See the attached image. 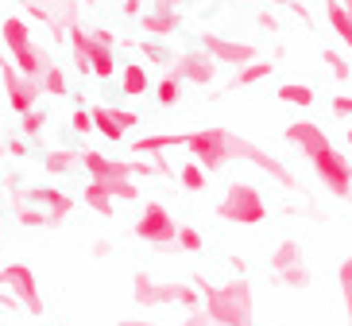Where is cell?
<instances>
[{
    "label": "cell",
    "mask_w": 352,
    "mask_h": 326,
    "mask_svg": "<svg viewBox=\"0 0 352 326\" xmlns=\"http://www.w3.org/2000/svg\"><path fill=\"white\" fill-rule=\"evenodd\" d=\"M190 284L201 292V307L217 326H256V292L244 276L228 284H209L206 276H194Z\"/></svg>",
    "instance_id": "cell-1"
},
{
    "label": "cell",
    "mask_w": 352,
    "mask_h": 326,
    "mask_svg": "<svg viewBox=\"0 0 352 326\" xmlns=\"http://www.w3.org/2000/svg\"><path fill=\"white\" fill-rule=\"evenodd\" d=\"M186 147L197 156V163L206 171H221L225 163L240 159V136H232L228 128H201V132H190Z\"/></svg>",
    "instance_id": "cell-2"
},
{
    "label": "cell",
    "mask_w": 352,
    "mask_h": 326,
    "mask_svg": "<svg viewBox=\"0 0 352 326\" xmlns=\"http://www.w3.org/2000/svg\"><path fill=\"white\" fill-rule=\"evenodd\" d=\"M217 218L232 221V225H259V221H267V202L252 183H232L225 198L217 202Z\"/></svg>",
    "instance_id": "cell-3"
},
{
    "label": "cell",
    "mask_w": 352,
    "mask_h": 326,
    "mask_svg": "<svg viewBox=\"0 0 352 326\" xmlns=\"http://www.w3.org/2000/svg\"><path fill=\"white\" fill-rule=\"evenodd\" d=\"M310 167H314V175H318V183L329 190L333 198H352V163L333 144H325L321 152H314Z\"/></svg>",
    "instance_id": "cell-4"
},
{
    "label": "cell",
    "mask_w": 352,
    "mask_h": 326,
    "mask_svg": "<svg viewBox=\"0 0 352 326\" xmlns=\"http://www.w3.org/2000/svg\"><path fill=\"white\" fill-rule=\"evenodd\" d=\"M0 280L12 287V295L20 299V307L28 311V315L43 318V311H47V303H43L39 295V284H35V272L28 268V264H8L4 272H0Z\"/></svg>",
    "instance_id": "cell-5"
},
{
    "label": "cell",
    "mask_w": 352,
    "mask_h": 326,
    "mask_svg": "<svg viewBox=\"0 0 352 326\" xmlns=\"http://www.w3.org/2000/svg\"><path fill=\"white\" fill-rule=\"evenodd\" d=\"M178 230H182V225H175V218H170L159 202H151L144 210V218L135 221V237L147 241V245H159V249H163V245H175Z\"/></svg>",
    "instance_id": "cell-6"
},
{
    "label": "cell",
    "mask_w": 352,
    "mask_h": 326,
    "mask_svg": "<svg viewBox=\"0 0 352 326\" xmlns=\"http://www.w3.org/2000/svg\"><path fill=\"white\" fill-rule=\"evenodd\" d=\"M240 159H248V163H256L259 171H267L271 179L279 183V187H287V190L298 187V179L287 171V163H283V159H275L271 152H263L259 144H252V140H240Z\"/></svg>",
    "instance_id": "cell-7"
},
{
    "label": "cell",
    "mask_w": 352,
    "mask_h": 326,
    "mask_svg": "<svg viewBox=\"0 0 352 326\" xmlns=\"http://www.w3.org/2000/svg\"><path fill=\"white\" fill-rule=\"evenodd\" d=\"M206 54H209V59H217V63H228V66H248V63H256V59H259V47L209 35V39H206Z\"/></svg>",
    "instance_id": "cell-8"
},
{
    "label": "cell",
    "mask_w": 352,
    "mask_h": 326,
    "mask_svg": "<svg viewBox=\"0 0 352 326\" xmlns=\"http://www.w3.org/2000/svg\"><path fill=\"white\" fill-rule=\"evenodd\" d=\"M287 140L294 147H298L302 156L310 159L314 152H321L325 144H333L329 136H325V128L321 125H314V121H294V125H287Z\"/></svg>",
    "instance_id": "cell-9"
},
{
    "label": "cell",
    "mask_w": 352,
    "mask_h": 326,
    "mask_svg": "<svg viewBox=\"0 0 352 326\" xmlns=\"http://www.w3.org/2000/svg\"><path fill=\"white\" fill-rule=\"evenodd\" d=\"M213 74H217V66H213V59H209L206 51H190V54H182L178 59V66H175V74L170 78H190V82H213Z\"/></svg>",
    "instance_id": "cell-10"
},
{
    "label": "cell",
    "mask_w": 352,
    "mask_h": 326,
    "mask_svg": "<svg viewBox=\"0 0 352 326\" xmlns=\"http://www.w3.org/2000/svg\"><path fill=\"white\" fill-rule=\"evenodd\" d=\"M329 28L352 54V4H333L329 0Z\"/></svg>",
    "instance_id": "cell-11"
},
{
    "label": "cell",
    "mask_w": 352,
    "mask_h": 326,
    "mask_svg": "<svg viewBox=\"0 0 352 326\" xmlns=\"http://www.w3.org/2000/svg\"><path fill=\"white\" fill-rule=\"evenodd\" d=\"M4 35H8V43H12V51H16V59H20L28 70H35V51H32V43H28V32H23L16 20H8V28H4Z\"/></svg>",
    "instance_id": "cell-12"
},
{
    "label": "cell",
    "mask_w": 352,
    "mask_h": 326,
    "mask_svg": "<svg viewBox=\"0 0 352 326\" xmlns=\"http://www.w3.org/2000/svg\"><path fill=\"white\" fill-rule=\"evenodd\" d=\"M271 284L287 287V292H306V287H310V268H306V264H294L287 272H271Z\"/></svg>",
    "instance_id": "cell-13"
},
{
    "label": "cell",
    "mask_w": 352,
    "mask_h": 326,
    "mask_svg": "<svg viewBox=\"0 0 352 326\" xmlns=\"http://www.w3.org/2000/svg\"><path fill=\"white\" fill-rule=\"evenodd\" d=\"M279 101L283 105H298V109H310L314 105V90L302 82H283L279 85Z\"/></svg>",
    "instance_id": "cell-14"
},
{
    "label": "cell",
    "mask_w": 352,
    "mask_h": 326,
    "mask_svg": "<svg viewBox=\"0 0 352 326\" xmlns=\"http://www.w3.org/2000/svg\"><path fill=\"white\" fill-rule=\"evenodd\" d=\"M294 264H302V245L298 241H283L279 249L271 253V272H287Z\"/></svg>",
    "instance_id": "cell-15"
},
{
    "label": "cell",
    "mask_w": 352,
    "mask_h": 326,
    "mask_svg": "<svg viewBox=\"0 0 352 326\" xmlns=\"http://www.w3.org/2000/svg\"><path fill=\"white\" fill-rule=\"evenodd\" d=\"M109 198H113V190H109V183H101V179H94V187L85 190V202H89L97 214H104V218L113 214V202Z\"/></svg>",
    "instance_id": "cell-16"
},
{
    "label": "cell",
    "mask_w": 352,
    "mask_h": 326,
    "mask_svg": "<svg viewBox=\"0 0 352 326\" xmlns=\"http://www.w3.org/2000/svg\"><path fill=\"white\" fill-rule=\"evenodd\" d=\"M267 74H271V63H267V59H256V63L240 66V74H236V85H256V82H263Z\"/></svg>",
    "instance_id": "cell-17"
},
{
    "label": "cell",
    "mask_w": 352,
    "mask_h": 326,
    "mask_svg": "<svg viewBox=\"0 0 352 326\" xmlns=\"http://www.w3.org/2000/svg\"><path fill=\"white\" fill-rule=\"evenodd\" d=\"M94 121L101 125V132H104L109 140H120V136H124V125H120V116H116V109H97V113H94Z\"/></svg>",
    "instance_id": "cell-18"
},
{
    "label": "cell",
    "mask_w": 352,
    "mask_h": 326,
    "mask_svg": "<svg viewBox=\"0 0 352 326\" xmlns=\"http://www.w3.org/2000/svg\"><path fill=\"white\" fill-rule=\"evenodd\" d=\"M175 144H186V136H147V140H135V152L155 156V152H163V147H175Z\"/></svg>",
    "instance_id": "cell-19"
},
{
    "label": "cell",
    "mask_w": 352,
    "mask_h": 326,
    "mask_svg": "<svg viewBox=\"0 0 352 326\" xmlns=\"http://www.w3.org/2000/svg\"><path fill=\"white\" fill-rule=\"evenodd\" d=\"M144 28H147V32H155V35L175 32V28H178V20L170 16V4L163 8V16H144Z\"/></svg>",
    "instance_id": "cell-20"
},
{
    "label": "cell",
    "mask_w": 352,
    "mask_h": 326,
    "mask_svg": "<svg viewBox=\"0 0 352 326\" xmlns=\"http://www.w3.org/2000/svg\"><path fill=\"white\" fill-rule=\"evenodd\" d=\"M178 179H182L186 190H201L206 187V167H201V163H186V167L178 171Z\"/></svg>",
    "instance_id": "cell-21"
},
{
    "label": "cell",
    "mask_w": 352,
    "mask_h": 326,
    "mask_svg": "<svg viewBox=\"0 0 352 326\" xmlns=\"http://www.w3.org/2000/svg\"><path fill=\"white\" fill-rule=\"evenodd\" d=\"M321 59H325V66H329V70L337 74V82H349V78H352V66H349V59H344V54H337V51H325Z\"/></svg>",
    "instance_id": "cell-22"
},
{
    "label": "cell",
    "mask_w": 352,
    "mask_h": 326,
    "mask_svg": "<svg viewBox=\"0 0 352 326\" xmlns=\"http://www.w3.org/2000/svg\"><path fill=\"white\" fill-rule=\"evenodd\" d=\"M124 94H147V70L128 66L124 70Z\"/></svg>",
    "instance_id": "cell-23"
},
{
    "label": "cell",
    "mask_w": 352,
    "mask_h": 326,
    "mask_svg": "<svg viewBox=\"0 0 352 326\" xmlns=\"http://www.w3.org/2000/svg\"><path fill=\"white\" fill-rule=\"evenodd\" d=\"M201 233L194 230V225H182V230H178V249H182V253H201Z\"/></svg>",
    "instance_id": "cell-24"
},
{
    "label": "cell",
    "mask_w": 352,
    "mask_h": 326,
    "mask_svg": "<svg viewBox=\"0 0 352 326\" xmlns=\"http://www.w3.org/2000/svg\"><path fill=\"white\" fill-rule=\"evenodd\" d=\"M155 97L163 101V105H175V101H178V78H163L159 90H155Z\"/></svg>",
    "instance_id": "cell-25"
},
{
    "label": "cell",
    "mask_w": 352,
    "mask_h": 326,
    "mask_svg": "<svg viewBox=\"0 0 352 326\" xmlns=\"http://www.w3.org/2000/svg\"><path fill=\"white\" fill-rule=\"evenodd\" d=\"M337 284H341V295H344V299H352V253L344 256V264L337 268Z\"/></svg>",
    "instance_id": "cell-26"
},
{
    "label": "cell",
    "mask_w": 352,
    "mask_h": 326,
    "mask_svg": "<svg viewBox=\"0 0 352 326\" xmlns=\"http://www.w3.org/2000/svg\"><path fill=\"white\" fill-rule=\"evenodd\" d=\"M94 70L101 74V78L113 74V54H109V47H94Z\"/></svg>",
    "instance_id": "cell-27"
},
{
    "label": "cell",
    "mask_w": 352,
    "mask_h": 326,
    "mask_svg": "<svg viewBox=\"0 0 352 326\" xmlns=\"http://www.w3.org/2000/svg\"><path fill=\"white\" fill-rule=\"evenodd\" d=\"M182 326H217L213 318H209L206 307H197V311H186V318H182Z\"/></svg>",
    "instance_id": "cell-28"
},
{
    "label": "cell",
    "mask_w": 352,
    "mask_h": 326,
    "mask_svg": "<svg viewBox=\"0 0 352 326\" xmlns=\"http://www.w3.org/2000/svg\"><path fill=\"white\" fill-rule=\"evenodd\" d=\"M0 307H4V311H20V299L8 292V284H4V280H0Z\"/></svg>",
    "instance_id": "cell-29"
},
{
    "label": "cell",
    "mask_w": 352,
    "mask_h": 326,
    "mask_svg": "<svg viewBox=\"0 0 352 326\" xmlns=\"http://www.w3.org/2000/svg\"><path fill=\"white\" fill-rule=\"evenodd\" d=\"M333 113H337V116H352V97L349 94H337V97H333Z\"/></svg>",
    "instance_id": "cell-30"
},
{
    "label": "cell",
    "mask_w": 352,
    "mask_h": 326,
    "mask_svg": "<svg viewBox=\"0 0 352 326\" xmlns=\"http://www.w3.org/2000/svg\"><path fill=\"white\" fill-rule=\"evenodd\" d=\"M74 128H78V132H89V128H94V116H85V113H74Z\"/></svg>",
    "instance_id": "cell-31"
},
{
    "label": "cell",
    "mask_w": 352,
    "mask_h": 326,
    "mask_svg": "<svg viewBox=\"0 0 352 326\" xmlns=\"http://www.w3.org/2000/svg\"><path fill=\"white\" fill-rule=\"evenodd\" d=\"M20 221H28V225H43V214H35V210H20Z\"/></svg>",
    "instance_id": "cell-32"
},
{
    "label": "cell",
    "mask_w": 352,
    "mask_h": 326,
    "mask_svg": "<svg viewBox=\"0 0 352 326\" xmlns=\"http://www.w3.org/2000/svg\"><path fill=\"white\" fill-rule=\"evenodd\" d=\"M94 256H97V261H104V256H113V245H109V241H97V245H94Z\"/></svg>",
    "instance_id": "cell-33"
},
{
    "label": "cell",
    "mask_w": 352,
    "mask_h": 326,
    "mask_svg": "<svg viewBox=\"0 0 352 326\" xmlns=\"http://www.w3.org/2000/svg\"><path fill=\"white\" fill-rule=\"evenodd\" d=\"M116 326H159V323H151V318H124V323H116Z\"/></svg>",
    "instance_id": "cell-34"
},
{
    "label": "cell",
    "mask_w": 352,
    "mask_h": 326,
    "mask_svg": "<svg viewBox=\"0 0 352 326\" xmlns=\"http://www.w3.org/2000/svg\"><path fill=\"white\" fill-rule=\"evenodd\" d=\"M344 307H349V318H352V299H344Z\"/></svg>",
    "instance_id": "cell-35"
},
{
    "label": "cell",
    "mask_w": 352,
    "mask_h": 326,
    "mask_svg": "<svg viewBox=\"0 0 352 326\" xmlns=\"http://www.w3.org/2000/svg\"><path fill=\"white\" fill-rule=\"evenodd\" d=\"M344 140H349V147H352V128H349V136H344Z\"/></svg>",
    "instance_id": "cell-36"
},
{
    "label": "cell",
    "mask_w": 352,
    "mask_h": 326,
    "mask_svg": "<svg viewBox=\"0 0 352 326\" xmlns=\"http://www.w3.org/2000/svg\"><path fill=\"white\" fill-rule=\"evenodd\" d=\"M271 4H283V0H271Z\"/></svg>",
    "instance_id": "cell-37"
},
{
    "label": "cell",
    "mask_w": 352,
    "mask_h": 326,
    "mask_svg": "<svg viewBox=\"0 0 352 326\" xmlns=\"http://www.w3.org/2000/svg\"><path fill=\"white\" fill-rule=\"evenodd\" d=\"M341 4H352V0H341Z\"/></svg>",
    "instance_id": "cell-38"
},
{
    "label": "cell",
    "mask_w": 352,
    "mask_h": 326,
    "mask_svg": "<svg viewBox=\"0 0 352 326\" xmlns=\"http://www.w3.org/2000/svg\"><path fill=\"white\" fill-rule=\"evenodd\" d=\"M349 326H352V318H349Z\"/></svg>",
    "instance_id": "cell-39"
},
{
    "label": "cell",
    "mask_w": 352,
    "mask_h": 326,
    "mask_svg": "<svg viewBox=\"0 0 352 326\" xmlns=\"http://www.w3.org/2000/svg\"><path fill=\"white\" fill-rule=\"evenodd\" d=\"M298 326H302V323H298Z\"/></svg>",
    "instance_id": "cell-40"
},
{
    "label": "cell",
    "mask_w": 352,
    "mask_h": 326,
    "mask_svg": "<svg viewBox=\"0 0 352 326\" xmlns=\"http://www.w3.org/2000/svg\"><path fill=\"white\" fill-rule=\"evenodd\" d=\"M349 202H352V198H349Z\"/></svg>",
    "instance_id": "cell-41"
}]
</instances>
